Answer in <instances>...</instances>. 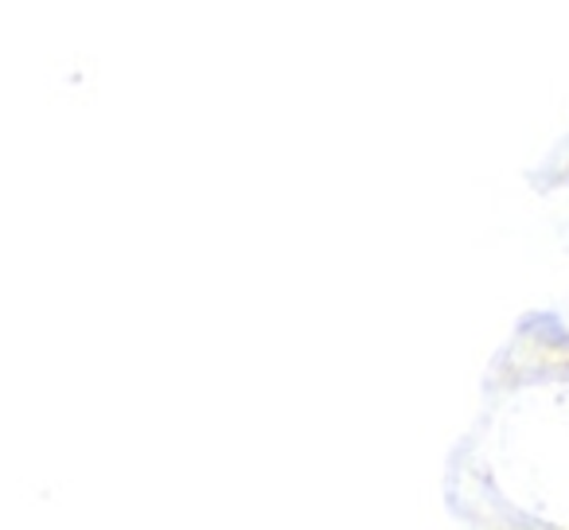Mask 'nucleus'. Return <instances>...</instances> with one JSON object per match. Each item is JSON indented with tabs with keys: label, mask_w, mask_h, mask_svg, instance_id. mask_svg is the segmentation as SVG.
Instances as JSON below:
<instances>
[]
</instances>
